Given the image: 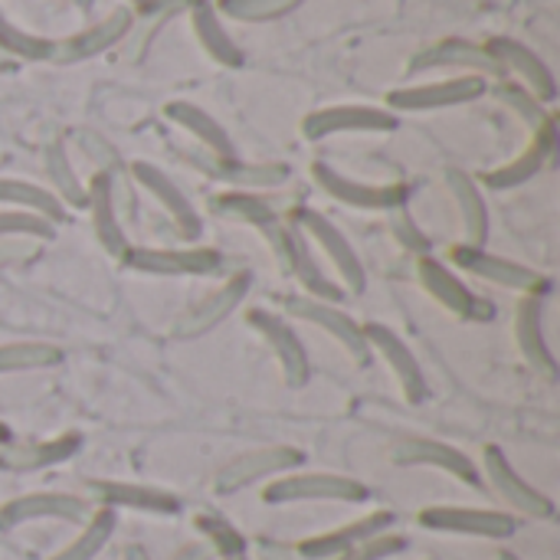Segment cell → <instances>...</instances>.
I'll return each mask as SVG.
<instances>
[{"label":"cell","mask_w":560,"mask_h":560,"mask_svg":"<svg viewBox=\"0 0 560 560\" xmlns=\"http://www.w3.org/2000/svg\"><path fill=\"white\" fill-rule=\"evenodd\" d=\"M262 233V240L269 243V249H272V256H276V262H279V269L289 276V279H295L302 289H305V295L308 299H322V302H338L341 295H345V289L325 272V266L318 262V256H315V249H312V243L305 240V233L289 220V223H272V226H266V230H259Z\"/></svg>","instance_id":"cell-1"},{"label":"cell","mask_w":560,"mask_h":560,"mask_svg":"<svg viewBox=\"0 0 560 560\" xmlns=\"http://www.w3.org/2000/svg\"><path fill=\"white\" fill-rule=\"evenodd\" d=\"M371 499V489L351 476L338 472H289L266 486V505H295V502H345L361 505Z\"/></svg>","instance_id":"cell-2"},{"label":"cell","mask_w":560,"mask_h":560,"mask_svg":"<svg viewBox=\"0 0 560 560\" xmlns=\"http://www.w3.org/2000/svg\"><path fill=\"white\" fill-rule=\"evenodd\" d=\"M292 223L305 233V240L335 266V272L341 276L345 282V292H364L368 285V272H364V262L358 256V249L351 246V240L322 213V210H312V207H299L292 213Z\"/></svg>","instance_id":"cell-3"},{"label":"cell","mask_w":560,"mask_h":560,"mask_svg":"<svg viewBox=\"0 0 560 560\" xmlns=\"http://www.w3.org/2000/svg\"><path fill=\"white\" fill-rule=\"evenodd\" d=\"M121 262L144 276H217L223 272V253L210 246H128Z\"/></svg>","instance_id":"cell-4"},{"label":"cell","mask_w":560,"mask_h":560,"mask_svg":"<svg viewBox=\"0 0 560 560\" xmlns=\"http://www.w3.org/2000/svg\"><path fill=\"white\" fill-rule=\"evenodd\" d=\"M450 259L456 262V269L482 279V282H492L499 289H512V292H522V295H551V279L515 262V259H505L499 253H489L486 246H453L450 249Z\"/></svg>","instance_id":"cell-5"},{"label":"cell","mask_w":560,"mask_h":560,"mask_svg":"<svg viewBox=\"0 0 560 560\" xmlns=\"http://www.w3.org/2000/svg\"><path fill=\"white\" fill-rule=\"evenodd\" d=\"M400 115L381 105H328L302 118V135L308 141H325L335 135H387L397 131Z\"/></svg>","instance_id":"cell-6"},{"label":"cell","mask_w":560,"mask_h":560,"mask_svg":"<svg viewBox=\"0 0 560 560\" xmlns=\"http://www.w3.org/2000/svg\"><path fill=\"white\" fill-rule=\"evenodd\" d=\"M489 92V79L482 75H453V79H436V82H417L387 92V108L397 112H440V108H456L482 98Z\"/></svg>","instance_id":"cell-7"},{"label":"cell","mask_w":560,"mask_h":560,"mask_svg":"<svg viewBox=\"0 0 560 560\" xmlns=\"http://www.w3.org/2000/svg\"><path fill=\"white\" fill-rule=\"evenodd\" d=\"M312 177L315 184L338 203L345 207H354V210H397V207H407V184H371V180H358V177H348L341 174L338 167L325 164V161H315L312 164Z\"/></svg>","instance_id":"cell-8"},{"label":"cell","mask_w":560,"mask_h":560,"mask_svg":"<svg viewBox=\"0 0 560 560\" xmlns=\"http://www.w3.org/2000/svg\"><path fill=\"white\" fill-rule=\"evenodd\" d=\"M285 312L299 322H308L315 325L318 331L331 335L338 341V348L361 368H368L374 361L371 348H368V338H364V328L348 315L341 312L338 305L331 302H322V299H308V295H289L285 299Z\"/></svg>","instance_id":"cell-9"},{"label":"cell","mask_w":560,"mask_h":560,"mask_svg":"<svg viewBox=\"0 0 560 560\" xmlns=\"http://www.w3.org/2000/svg\"><path fill=\"white\" fill-rule=\"evenodd\" d=\"M302 453L295 446H262V450H249L243 456H236L233 463H226L217 479H213V489L217 495H236L256 482H266V479H276V476H285L292 469L302 466Z\"/></svg>","instance_id":"cell-10"},{"label":"cell","mask_w":560,"mask_h":560,"mask_svg":"<svg viewBox=\"0 0 560 560\" xmlns=\"http://www.w3.org/2000/svg\"><path fill=\"white\" fill-rule=\"evenodd\" d=\"M420 525L427 532L463 535V538H486V541H505L518 528V522L509 512L463 509V505H430V509L420 512Z\"/></svg>","instance_id":"cell-11"},{"label":"cell","mask_w":560,"mask_h":560,"mask_svg":"<svg viewBox=\"0 0 560 560\" xmlns=\"http://www.w3.org/2000/svg\"><path fill=\"white\" fill-rule=\"evenodd\" d=\"M430 69H456L459 75H482V79H505L502 66L489 56V49L482 43L463 39V36H446L427 49H420L407 72H430Z\"/></svg>","instance_id":"cell-12"},{"label":"cell","mask_w":560,"mask_h":560,"mask_svg":"<svg viewBox=\"0 0 560 560\" xmlns=\"http://www.w3.org/2000/svg\"><path fill=\"white\" fill-rule=\"evenodd\" d=\"M417 276H420V285L446 308L453 312L456 318L463 322H489L492 318V305L476 295L446 262H440L436 256H420L417 259Z\"/></svg>","instance_id":"cell-13"},{"label":"cell","mask_w":560,"mask_h":560,"mask_svg":"<svg viewBox=\"0 0 560 560\" xmlns=\"http://www.w3.org/2000/svg\"><path fill=\"white\" fill-rule=\"evenodd\" d=\"M482 469H486V479L489 486L499 492V499L518 512V515H528V518H551L555 515V502L535 489L532 482L522 479V472L512 466V459L502 453V446H486L482 453Z\"/></svg>","instance_id":"cell-14"},{"label":"cell","mask_w":560,"mask_h":560,"mask_svg":"<svg viewBox=\"0 0 560 560\" xmlns=\"http://www.w3.org/2000/svg\"><path fill=\"white\" fill-rule=\"evenodd\" d=\"M92 515L89 499L69 495V492H30L16 495L0 505V528H20L30 522H66V525H82Z\"/></svg>","instance_id":"cell-15"},{"label":"cell","mask_w":560,"mask_h":560,"mask_svg":"<svg viewBox=\"0 0 560 560\" xmlns=\"http://www.w3.org/2000/svg\"><path fill=\"white\" fill-rule=\"evenodd\" d=\"M364 328V338H368V348L371 354H381V361L390 368L394 381L400 384L404 390V400L407 404H423L427 394H430V384H427V374L417 361V354L410 351V345L387 325H377V322H368L361 325Z\"/></svg>","instance_id":"cell-16"},{"label":"cell","mask_w":560,"mask_h":560,"mask_svg":"<svg viewBox=\"0 0 560 560\" xmlns=\"http://www.w3.org/2000/svg\"><path fill=\"white\" fill-rule=\"evenodd\" d=\"M131 177H135V184H138L141 190H148V194L161 203V210L167 213V220L174 223V230H177L180 240H187V243L200 240V233H203L200 213L194 210L190 197H187V194L158 167V164H151V161H135V164H131Z\"/></svg>","instance_id":"cell-17"},{"label":"cell","mask_w":560,"mask_h":560,"mask_svg":"<svg viewBox=\"0 0 560 560\" xmlns=\"http://www.w3.org/2000/svg\"><path fill=\"white\" fill-rule=\"evenodd\" d=\"M246 322L266 338V345L272 348L282 374H285V384L289 387H305L308 377H312V361H308V351L299 338V331L282 318V315H272L266 308H249L246 312Z\"/></svg>","instance_id":"cell-18"},{"label":"cell","mask_w":560,"mask_h":560,"mask_svg":"<svg viewBox=\"0 0 560 560\" xmlns=\"http://www.w3.org/2000/svg\"><path fill=\"white\" fill-rule=\"evenodd\" d=\"M486 49H489V56L502 66V72L509 75H518L522 82L518 85H525L541 105H548V102H555L558 98V79H555V72L548 69V62L532 49V46H525V43H518V39H512V36H492L489 43H486Z\"/></svg>","instance_id":"cell-19"},{"label":"cell","mask_w":560,"mask_h":560,"mask_svg":"<svg viewBox=\"0 0 560 560\" xmlns=\"http://www.w3.org/2000/svg\"><path fill=\"white\" fill-rule=\"evenodd\" d=\"M390 459L397 466H430V469H440L466 486H482V472L479 466L456 446L450 443H440V440H430V436H404L394 443L390 450Z\"/></svg>","instance_id":"cell-20"},{"label":"cell","mask_w":560,"mask_h":560,"mask_svg":"<svg viewBox=\"0 0 560 560\" xmlns=\"http://www.w3.org/2000/svg\"><path fill=\"white\" fill-rule=\"evenodd\" d=\"M249 292V276L236 272L233 279H226L217 292H210L203 302H197L190 312H184L174 325H171V338L177 341H194L207 331H213L217 325H223L246 299Z\"/></svg>","instance_id":"cell-21"},{"label":"cell","mask_w":560,"mask_h":560,"mask_svg":"<svg viewBox=\"0 0 560 560\" xmlns=\"http://www.w3.org/2000/svg\"><path fill=\"white\" fill-rule=\"evenodd\" d=\"M131 26H135V13H131L128 7H118V10H112L108 16H102L98 23H92V26H85V30L66 36L62 43H56V52H52L49 62L72 66V62H85V59H92V56H102V52H108L112 46L125 43L128 33H131Z\"/></svg>","instance_id":"cell-22"},{"label":"cell","mask_w":560,"mask_h":560,"mask_svg":"<svg viewBox=\"0 0 560 560\" xmlns=\"http://www.w3.org/2000/svg\"><path fill=\"white\" fill-rule=\"evenodd\" d=\"M203 174L213 180L230 184V190H272L289 180V164L282 161H243V158H213V154H194L190 158Z\"/></svg>","instance_id":"cell-23"},{"label":"cell","mask_w":560,"mask_h":560,"mask_svg":"<svg viewBox=\"0 0 560 560\" xmlns=\"http://www.w3.org/2000/svg\"><path fill=\"white\" fill-rule=\"evenodd\" d=\"M89 190V217H92V230L102 243V249L115 259H121L128 253V236L121 226V207H118V190H115V174L95 171L92 180L85 184Z\"/></svg>","instance_id":"cell-24"},{"label":"cell","mask_w":560,"mask_h":560,"mask_svg":"<svg viewBox=\"0 0 560 560\" xmlns=\"http://www.w3.org/2000/svg\"><path fill=\"white\" fill-rule=\"evenodd\" d=\"M397 522L394 512H374V515H364L351 525H341L335 532H325V535H315V538H305L295 545V555L302 560H335L341 558L345 551L358 548L361 541H371L384 532H390Z\"/></svg>","instance_id":"cell-25"},{"label":"cell","mask_w":560,"mask_h":560,"mask_svg":"<svg viewBox=\"0 0 560 560\" xmlns=\"http://www.w3.org/2000/svg\"><path fill=\"white\" fill-rule=\"evenodd\" d=\"M89 492L102 509H112V512H118V509L144 512V515H177L180 512V499L158 486L95 479V482H89Z\"/></svg>","instance_id":"cell-26"},{"label":"cell","mask_w":560,"mask_h":560,"mask_svg":"<svg viewBox=\"0 0 560 560\" xmlns=\"http://www.w3.org/2000/svg\"><path fill=\"white\" fill-rule=\"evenodd\" d=\"M79 450H82L79 433H62L52 440H26V443L7 440L0 446V469H7V472H43V469L69 463Z\"/></svg>","instance_id":"cell-27"},{"label":"cell","mask_w":560,"mask_h":560,"mask_svg":"<svg viewBox=\"0 0 560 560\" xmlns=\"http://www.w3.org/2000/svg\"><path fill=\"white\" fill-rule=\"evenodd\" d=\"M555 148H558V125H548V128H541V131H532V141L525 144V151L515 154L512 161H505V164L486 171V174H482V184L492 187V190L522 187V184H528L535 174H541V167L551 161Z\"/></svg>","instance_id":"cell-28"},{"label":"cell","mask_w":560,"mask_h":560,"mask_svg":"<svg viewBox=\"0 0 560 560\" xmlns=\"http://www.w3.org/2000/svg\"><path fill=\"white\" fill-rule=\"evenodd\" d=\"M545 299L548 295H522V302L515 308V341H518L522 358L535 371H541L545 377H555L558 358L545 335Z\"/></svg>","instance_id":"cell-29"},{"label":"cell","mask_w":560,"mask_h":560,"mask_svg":"<svg viewBox=\"0 0 560 560\" xmlns=\"http://www.w3.org/2000/svg\"><path fill=\"white\" fill-rule=\"evenodd\" d=\"M187 13H190V30L197 36V43L203 46V52L213 62H220L226 69H240L246 62V52L240 49V43L220 23V13H217L213 0H194Z\"/></svg>","instance_id":"cell-30"},{"label":"cell","mask_w":560,"mask_h":560,"mask_svg":"<svg viewBox=\"0 0 560 560\" xmlns=\"http://www.w3.org/2000/svg\"><path fill=\"white\" fill-rule=\"evenodd\" d=\"M164 118L174 121V125H180L187 135H194L203 144L207 154H213V158H240L236 154V144L226 135V128L207 108H200L194 102H184V98H174V102L164 105Z\"/></svg>","instance_id":"cell-31"},{"label":"cell","mask_w":560,"mask_h":560,"mask_svg":"<svg viewBox=\"0 0 560 560\" xmlns=\"http://www.w3.org/2000/svg\"><path fill=\"white\" fill-rule=\"evenodd\" d=\"M446 184H450V194H453L459 220H463L466 246H486V240H489V207H486V197L479 190V180L472 174L459 171V167H450Z\"/></svg>","instance_id":"cell-32"},{"label":"cell","mask_w":560,"mask_h":560,"mask_svg":"<svg viewBox=\"0 0 560 560\" xmlns=\"http://www.w3.org/2000/svg\"><path fill=\"white\" fill-rule=\"evenodd\" d=\"M210 210L220 220L243 223V226H256V230H266V226L279 223L276 207L266 197L253 194V190H223V194L210 197Z\"/></svg>","instance_id":"cell-33"},{"label":"cell","mask_w":560,"mask_h":560,"mask_svg":"<svg viewBox=\"0 0 560 560\" xmlns=\"http://www.w3.org/2000/svg\"><path fill=\"white\" fill-rule=\"evenodd\" d=\"M0 207H13V210H30L39 213L49 223H62L66 210L59 203V197L33 180L23 177H0Z\"/></svg>","instance_id":"cell-34"},{"label":"cell","mask_w":560,"mask_h":560,"mask_svg":"<svg viewBox=\"0 0 560 560\" xmlns=\"http://www.w3.org/2000/svg\"><path fill=\"white\" fill-rule=\"evenodd\" d=\"M115 528H118V515L112 509H98L82 522V532L49 560H95L115 538Z\"/></svg>","instance_id":"cell-35"},{"label":"cell","mask_w":560,"mask_h":560,"mask_svg":"<svg viewBox=\"0 0 560 560\" xmlns=\"http://www.w3.org/2000/svg\"><path fill=\"white\" fill-rule=\"evenodd\" d=\"M66 361L62 348L49 341H10L0 345V374H26V371H49Z\"/></svg>","instance_id":"cell-36"},{"label":"cell","mask_w":560,"mask_h":560,"mask_svg":"<svg viewBox=\"0 0 560 560\" xmlns=\"http://www.w3.org/2000/svg\"><path fill=\"white\" fill-rule=\"evenodd\" d=\"M46 174H49V184H52V194L59 197V203H69L75 210H85L89 190H85L82 177L75 174V167H72L62 141H49L46 144Z\"/></svg>","instance_id":"cell-37"},{"label":"cell","mask_w":560,"mask_h":560,"mask_svg":"<svg viewBox=\"0 0 560 560\" xmlns=\"http://www.w3.org/2000/svg\"><path fill=\"white\" fill-rule=\"evenodd\" d=\"M0 52L7 59H23V62H49L56 52V39L36 36L23 26H16L3 10H0Z\"/></svg>","instance_id":"cell-38"},{"label":"cell","mask_w":560,"mask_h":560,"mask_svg":"<svg viewBox=\"0 0 560 560\" xmlns=\"http://www.w3.org/2000/svg\"><path fill=\"white\" fill-rule=\"evenodd\" d=\"M305 0H217V13L240 20V23H269L279 16H289L292 10H299Z\"/></svg>","instance_id":"cell-39"},{"label":"cell","mask_w":560,"mask_h":560,"mask_svg":"<svg viewBox=\"0 0 560 560\" xmlns=\"http://www.w3.org/2000/svg\"><path fill=\"white\" fill-rule=\"evenodd\" d=\"M495 95L532 128V131H541V128H548V125H558V118L525 89V85H518V82H509V79H502L499 82V89H495Z\"/></svg>","instance_id":"cell-40"},{"label":"cell","mask_w":560,"mask_h":560,"mask_svg":"<svg viewBox=\"0 0 560 560\" xmlns=\"http://www.w3.org/2000/svg\"><path fill=\"white\" fill-rule=\"evenodd\" d=\"M197 528L207 538L213 558L220 555V560H246V538L230 522H223L220 515H200Z\"/></svg>","instance_id":"cell-41"},{"label":"cell","mask_w":560,"mask_h":560,"mask_svg":"<svg viewBox=\"0 0 560 560\" xmlns=\"http://www.w3.org/2000/svg\"><path fill=\"white\" fill-rule=\"evenodd\" d=\"M56 223L30 210H0V243L3 240H52Z\"/></svg>","instance_id":"cell-42"},{"label":"cell","mask_w":560,"mask_h":560,"mask_svg":"<svg viewBox=\"0 0 560 560\" xmlns=\"http://www.w3.org/2000/svg\"><path fill=\"white\" fill-rule=\"evenodd\" d=\"M387 223H390V233L394 240L407 249V253H417V256H427L430 253V236L420 230V223L413 220V213L407 207H397L387 213Z\"/></svg>","instance_id":"cell-43"},{"label":"cell","mask_w":560,"mask_h":560,"mask_svg":"<svg viewBox=\"0 0 560 560\" xmlns=\"http://www.w3.org/2000/svg\"><path fill=\"white\" fill-rule=\"evenodd\" d=\"M404 551H407V538L394 535V532H384V535H377L371 541H361L358 548L345 551L341 558L335 560H390L397 558V555H404Z\"/></svg>","instance_id":"cell-44"},{"label":"cell","mask_w":560,"mask_h":560,"mask_svg":"<svg viewBox=\"0 0 560 560\" xmlns=\"http://www.w3.org/2000/svg\"><path fill=\"white\" fill-rule=\"evenodd\" d=\"M171 560H213V551H210V545H203V541H197V545H187V548H180L177 555Z\"/></svg>","instance_id":"cell-45"},{"label":"cell","mask_w":560,"mask_h":560,"mask_svg":"<svg viewBox=\"0 0 560 560\" xmlns=\"http://www.w3.org/2000/svg\"><path fill=\"white\" fill-rule=\"evenodd\" d=\"M121 560H151V558H148V551H144V548L128 545V548H125V555H121Z\"/></svg>","instance_id":"cell-46"},{"label":"cell","mask_w":560,"mask_h":560,"mask_svg":"<svg viewBox=\"0 0 560 560\" xmlns=\"http://www.w3.org/2000/svg\"><path fill=\"white\" fill-rule=\"evenodd\" d=\"M66 3H72V7H79V10H89V7H92V0H66Z\"/></svg>","instance_id":"cell-47"},{"label":"cell","mask_w":560,"mask_h":560,"mask_svg":"<svg viewBox=\"0 0 560 560\" xmlns=\"http://www.w3.org/2000/svg\"><path fill=\"white\" fill-rule=\"evenodd\" d=\"M7 440H10V430H7V427H3V423H0V446H3V443H7Z\"/></svg>","instance_id":"cell-48"},{"label":"cell","mask_w":560,"mask_h":560,"mask_svg":"<svg viewBox=\"0 0 560 560\" xmlns=\"http://www.w3.org/2000/svg\"><path fill=\"white\" fill-rule=\"evenodd\" d=\"M499 560H522V558H515V555H509V551H502V555H499Z\"/></svg>","instance_id":"cell-49"},{"label":"cell","mask_w":560,"mask_h":560,"mask_svg":"<svg viewBox=\"0 0 560 560\" xmlns=\"http://www.w3.org/2000/svg\"><path fill=\"white\" fill-rule=\"evenodd\" d=\"M7 66H10V59H7V56L0 52V69H7Z\"/></svg>","instance_id":"cell-50"},{"label":"cell","mask_w":560,"mask_h":560,"mask_svg":"<svg viewBox=\"0 0 560 560\" xmlns=\"http://www.w3.org/2000/svg\"><path fill=\"white\" fill-rule=\"evenodd\" d=\"M131 3H135V7H138V3H144V0H131Z\"/></svg>","instance_id":"cell-51"}]
</instances>
